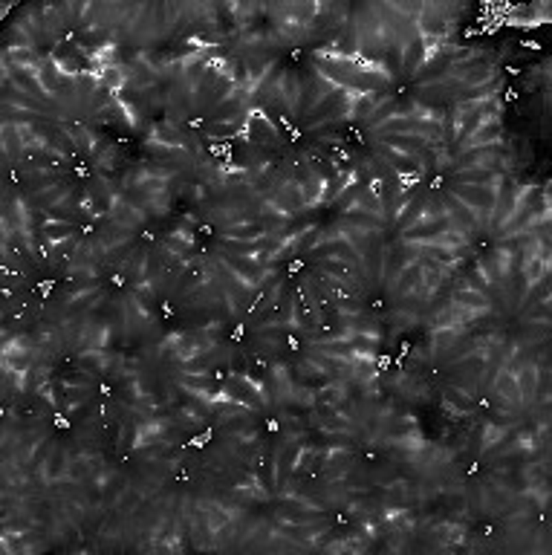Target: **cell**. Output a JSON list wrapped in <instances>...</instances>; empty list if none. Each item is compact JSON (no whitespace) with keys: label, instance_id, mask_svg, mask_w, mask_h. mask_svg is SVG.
<instances>
[{"label":"cell","instance_id":"obj_1","mask_svg":"<svg viewBox=\"0 0 552 555\" xmlns=\"http://www.w3.org/2000/svg\"><path fill=\"white\" fill-rule=\"evenodd\" d=\"M396 110H399V102L393 99V95H388V99H384L382 104H376L373 110H370V116H367V124H370V131H376L382 122H388V119H391V116L396 113Z\"/></svg>","mask_w":552,"mask_h":555}]
</instances>
